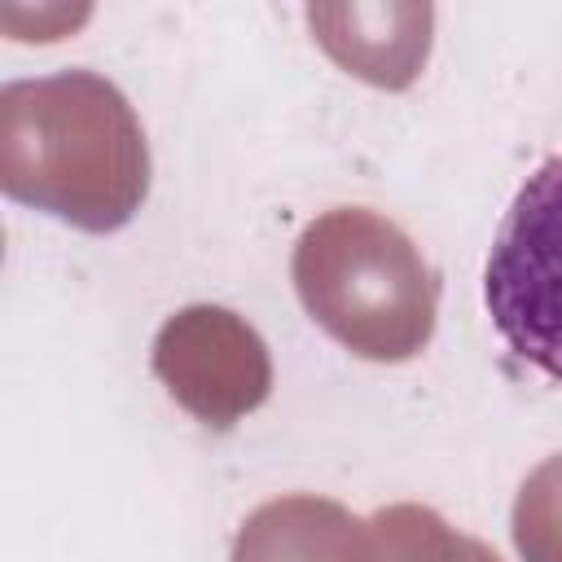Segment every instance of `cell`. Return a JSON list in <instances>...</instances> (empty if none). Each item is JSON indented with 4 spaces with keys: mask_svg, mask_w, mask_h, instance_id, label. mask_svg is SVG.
Instances as JSON below:
<instances>
[{
    "mask_svg": "<svg viewBox=\"0 0 562 562\" xmlns=\"http://www.w3.org/2000/svg\"><path fill=\"white\" fill-rule=\"evenodd\" d=\"M483 307L518 360L562 382V154L540 162L501 215Z\"/></svg>",
    "mask_w": 562,
    "mask_h": 562,
    "instance_id": "cell-1",
    "label": "cell"
}]
</instances>
